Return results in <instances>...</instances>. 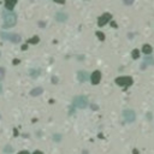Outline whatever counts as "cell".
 I'll use <instances>...</instances> for the list:
<instances>
[{"label":"cell","instance_id":"7a4b0ae2","mask_svg":"<svg viewBox=\"0 0 154 154\" xmlns=\"http://www.w3.org/2000/svg\"><path fill=\"white\" fill-rule=\"evenodd\" d=\"M87 104H88V101L85 96H76L73 100V105L78 108H84L87 106Z\"/></svg>","mask_w":154,"mask_h":154},{"label":"cell","instance_id":"5b68a950","mask_svg":"<svg viewBox=\"0 0 154 154\" xmlns=\"http://www.w3.org/2000/svg\"><path fill=\"white\" fill-rule=\"evenodd\" d=\"M1 37H4V39H10L11 41H13V42H18L21 40L19 35H13V34H1Z\"/></svg>","mask_w":154,"mask_h":154},{"label":"cell","instance_id":"4fadbf2b","mask_svg":"<svg viewBox=\"0 0 154 154\" xmlns=\"http://www.w3.org/2000/svg\"><path fill=\"white\" fill-rule=\"evenodd\" d=\"M19 154H29V153H28V152H25V151H24V152H21Z\"/></svg>","mask_w":154,"mask_h":154},{"label":"cell","instance_id":"8fae6325","mask_svg":"<svg viewBox=\"0 0 154 154\" xmlns=\"http://www.w3.org/2000/svg\"><path fill=\"white\" fill-rule=\"evenodd\" d=\"M151 46H148V45H146V46H143V52H146V53H151Z\"/></svg>","mask_w":154,"mask_h":154},{"label":"cell","instance_id":"52a82bcc","mask_svg":"<svg viewBox=\"0 0 154 154\" xmlns=\"http://www.w3.org/2000/svg\"><path fill=\"white\" fill-rule=\"evenodd\" d=\"M99 81H100V72L96 71V72H94L93 76H92V82L95 84V83H99Z\"/></svg>","mask_w":154,"mask_h":154},{"label":"cell","instance_id":"7c38bea8","mask_svg":"<svg viewBox=\"0 0 154 154\" xmlns=\"http://www.w3.org/2000/svg\"><path fill=\"white\" fill-rule=\"evenodd\" d=\"M4 77V69L2 68H0V80Z\"/></svg>","mask_w":154,"mask_h":154},{"label":"cell","instance_id":"9a60e30c","mask_svg":"<svg viewBox=\"0 0 154 154\" xmlns=\"http://www.w3.org/2000/svg\"><path fill=\"white\" fill-rule=\"evenodd\" d=\"M0 93H1V85H0Z\"/></svg>","mask_w":154,"mask_h":154},{"label":"cell","instance_id":"ba28073f","mask_svg":"<svg viewBox=\"0 0 154 154\" xmlns=\"http://www.w3.org/2000/svg\"><path fill=\"white\" fill-rule=\"evenodd\" d=\"M14 5H16V1H12V0H10V1H6V2H5V7H6L9 11H11V10L13 9Z\"/></svg>","mask_w":154,"mask_h":154},{"label":"cell","instance_id":"30bf717a","mask_svg":"<svg viewBox=\"0 0 154 154\" xmlns=\"http://www.w3.org/2000/svg\"><path fill=\"white\" fill-rule=\"evenodd\" d=\"M41 92H42V89H41V88H37V89H35V90H33V92H31V95H34V96H35V95L40 94Z\"/></svg>","mask_w":154,"mask_h":154},{"label":"cell","instance_id":"8992f818","mask_svg":"<svg viewBox=\"0 0 154 154\" xmlns=\"http://www.w3.org/2000/svg\"><path fill=\"white\" fill-rule=\"evenodd\" d=\"M77 77H78V80H80L81 82H84V81L88 80V73H87V72H83V71H80V72L77 73Z\"/></svg>","mask_w":154,"mask_h":154},{"label":"cell","instance_id":"9c48e42d","mask_svg":"<svg viewBox=\"0 0 154 154\" xmlns=\"http://www.w3.org/2000/svg\"><path fill=\"white\" fill-rule=\"evenodd\" d=\"M56 18L59 21V22H63V21H65V19L68 18V16H66L65 13H61V12H59V13H57Z\"/></svg>","mask_w":154,"mask_h":154},{"label":"cell","instance_id":"277c9868","mask_svg":"<svg viewBox=\"0 0 154 154\" xmlns=\"http://www.w3.org/2000/svg\"><path fill=\"white\" fill-rule=\"evenodd\" d=\"M116 82L118 84H120V85H125V87H128V85L131 84V78H130V77H119V78L116 80Z\"/></svg>","mask_w":154,"mask_h":154},{"label":"cell","instance_id":"3957f363","mask_svg":"<svg viewBox=\"0 0 154 154\" xmlns=\"http://www.w3.org/2000/svg\"><path fill=\"white\" fill-rule=\"evenodd\" d=\"M123 116H124L125 122H128V123H131V122L135 120V112L131 111V110H125L123 112Z\"/></svg>","mask_w":154,"mask_h":154},{"label":"cell","instance_id":"5bb4252c","mask_svg":"<svg viewBox=\"0 0 154 154\" xmlns=\"http://www.w3.org/2000/svg\"><path fill=\"white\" fill-rule=\"evenodd\" d=\"M34 154H42V153H41V152H35Z\"/></svg>","mask_w":154,"mask_h":154},{"label":"cell","instance_id":"6da1fadb","mask_svg":"<svg viewBox=\"0 0 154 154\" xmlns=\"http://www.w3.org/2000/svg\"><path fill=\"white\" fill-rule=\"evenodd\" d=\"M16 14L12 12V11H6L4 12V27L5 28H10L16 24Z\"/></svg>","mask_w":154,"mask_h":154}]
</instances>
